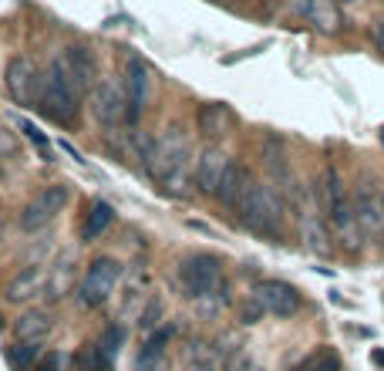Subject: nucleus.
Wrapping results in <instances>:
<instances>
[{"label": "nucleus", "instance_id": "f257e3e1", "mask_svg": "<svg viewBox=\"0 0 384 371\" xmlns=\"http://www.w3.org/2000/svg\"><path fill=\"white\" fill-rule=\"evenodd\" d=\"M145 172L158 186L162 196H169V200L189 196V186L195 182V163H192L189 139L179 128H169L152 145V156L145 163Z\"/></svg>", "mask_w": 384, "mask_h": 371}, {"label": "nucleus", "instance_id": "f03ea898", "mask_svg": "<svg viewBox=\"0 0 384 371\" xmlns=\"http://www.w3.org/2000/svg\"><path fill=\"white\" fill-rule=\"evenodd\" d=\"M81 88H77L75 75H71V64L61 54L51 58L47 64V75H44V84H40V101L38 108L51 119V122L64 125V128H75L77 119H81Z\"/></svg>", "mask_w": 384, "mask_h": 371}, {"label": "nucleus", "instance_id": "7ed1b4c3", "mask_svg": "<svg viewBox=\"0 0 384 371\" xmlns=\"http://www.w3.org/2000/svg\"><path fill=\"white\" fill-rule=\"evenodd\" d=\"M236 216L256 237H269V240L283 237V203H280V196L269 182H253V189L239 203Z\"/></svg>", "mask_w": 384, "mask_h": 371}, {"label": "nucleus", "instance_id": "20e7f679", "mask_svg": "<svg viewBox=\"0 0 384 371\" xmlns=\"http://www.w3.org/2000/svg\"><path fill=\"white\" fill-rule=\"evenodd\" d=\"M179 284L186 290V297H192V300H202V297H209V294L226 290V277H223L219 256L189 253V256L179 263Z\"/></svg>", "mask_w": 384, "mask_h": 371}, {"label": "nucleus", "instance_id": "39448f33", "mask_svg": "<svg viewBox=\"0 0 384 371\" xmlns=\"http://www.w3.org/2000/svg\"><path fill=\"white\" fill-rule=\"evenodd\" d=\"M118 274H121V267H118L112 256L91 260V267L84 270V277H81V284H77V300H81L84 307H101V304L115 294Z\"/></svg>", "mask_w": 384, "mask_h": 371}, {"label": "nucleus", "instance_id": "423d86ee", "mask_svg": "<svg viewBox=\"0 0 384 371\" xmlns=\"http://www.w3.org/2000/svg\"><path fill=\"white\" fill-rule=\"evenodd\" d=\"M64 206H68V189L64 186H44L38 196L21 209V230L38 233L40 226H47Z\"/></svg>", "mask_w": 384, "mask_h": 371}, {"label": "nucleus", "instance_id": "0eeeda50", "mask_svg": "<svg viewBox=\"0 0 384 371\" xmlns=\"http://www.w3.org/2000/svg\"><path fill=\"white\" fill-rule=\"evenodd\" d=\"M91 112L105 128H115L128 119V91L118 82H101L91 91Z\"/></svg>", "mask_w": 384, "mask_h": 371}, {"label": "nucleus", "instance_id": "6e6552de", "mask_svg": "<svg viewBox=\"0 0 384 371\" xmlns=\"http://www.w3.org/2000/svg\"><path fill=\"white\" fill-rule=\"evenodd\" d=\"M155 75L152 68L142 61V58H128V68H125V91H128V122L139 125L142 112H145V101L152 95Z\"/></svg>", "mask_w": 384, "mask_h": 371}, {"label": "nucleus", "instance_id": "1a4fd4ad", "mask_svg": "<svg viewBox=\"0 0 384 371\" xmlns=\"http://www.w3.org/2000/svg\"><path fill=\"white\" fill-rule=\"evenodd\" d=\"M40 84H44V78L38 75L31 58H14L7 64V91H10V98L17 105H38Z\"/></svg>", "mask_w": 384, "mask_h": 371}, {"label": "nucleus", "instance_id": "9d476101", "mask_svg": "<svg viewBox=\"0 0 384 371\" xmlns=\"http://www.w3.org/2000/svg\"><path fill=\"white\" fill-rule=\"evenodd\" d=\"M230 156L219 149V145H206L195 159V189L206 193V196H219L223 189V179L230 172Z\"/></svg>", "mask_w": 384, "mask_h": 371}, {"label": "nucleus", "instance_id": "9b49d317", "mask_svg": "<svg viewBox=\"0 0 384 371\" xmlns=\"http://www.w3.org/2000/svg\"><path fill=\"white\" fill-rule=\"evenodd\" d=\"M253 297L263 304V311L273 318H293L300 311V290L290 287L287 280H260L253 287Z\"/></svg>", "mask_w": 384, "mask_h": 371}, {"label": "nucleus", "instance_id": "f8f14e48", "mask_svg": "<svg viewBox=\"0 0 384 371\" xmlns=\"http://www.w3.org/2000/svg\"><path fill=\"white\" fill-rule=\"evenodd\" d=\"M293 10L307 21L310 27H317L320 34H337V31H341V10H337V0H297Z\"/></svg>", "mask_w": 384, "mask_h": 371}, {"label": "nucleus", "instance_id": "ddd939ff", "mask_svg": "<svg viewBox=\"0 0 384 371\" xmlns=\"http://www.w3.org/2000/svg\"><path fill=\"white\" fill-rule=\"evenodd\" d=\"M354 216L364 237H381L384 233V196L374 189H361L354 196Z\"/></svg>", "mask_w": 384, "mask_h": 371}, {"label": "nucleus", "instance_id": "4468645a", "mask_svg": "<svg viewBox=\"0 0 384 371\" xmlns=\"http://www.w3.org/2000/svg\"><path fill=\"white\" fill-rule=\"evenodd\" d=\"M3 294H7V300H10V304H31V300H38L40 294H47V270L31 267V270L17 274V277L7 284Z\"/></svg>", "mask_w": 384, "mask_h": 371}, {"label": "nucleus", "instance_id": "2eb2a0df", "mask_svg": "<svg viewBox=\"0 0 384 371\" xmlns=\"http://www.w3.org/2000/svg\"><path fill=\"white\" fill-rule=\"evenodd\" d=\"M64 58L71 64V75H75L77 88L81 91H95V82H98V58H95V51H88L84 44H71V47H64Z\"/></svg>", "mask_w": 384, "mask_h": 371}, {"label": "nucleus", "instance_id": "dca6fc26", "mask_svg": "<svg viewBox=\"0 0 384 371\" xmlns=\"http://www.w3.org/2000/svg\"><path fill=\"white\" fill-rule=\"evenodd\" d=\"M253 172L246 169V165H230V172H226V179H223V189H219V200H223V206L236 213L239 203L246 200V193L253 189Z\"/></svg>", "mask_w": 384, "mask_h": 371}, {"label": "nucleus", "instance_id": "f3484780", "mask_svg": "<svg viewBox=\"0 0 384 371\" xmlns=\"http://www.w3.org/2000/svg\"><path fill=\"white\" fill-rule=\"evenodd\" d=\"M195 125H199V132H202L206 139H223L232 125V112L226 105H219V101H206V105H199V112H195Z\"/></svg>", "mask_w": 384, "mask_h": 371}, {"label": "nucleus", "instance_id": "a211bd4d", "mask_svg": "<svg viewBox=\"0 0 384 371\" xmlns=\"http://www.w3.org/2000/svg\"><path fill=\"white\" fill-rule=\"evenodd\" d=\"M54 328V321H51V314L47 311H24L17 321H14V337L21 341V344H40L47 334Z\"/></svg>", "mask_w": 384, "mask_h": 371}, {"label": "nucleus", "instance_id": "6ab92c4d", "mask_svg": "<svg viewBox=\"0 0 384 371\" xmlns=\"http://www.w3.org/2000/svg\"><path fill=\"white\" fill-rule=\"evenodd\" d=\"M115 223V209L108 206V203H91L88 213H84V223H81V243H95V240H101L105 233H108V226Z\"/></svg>", "mask_w": 384, "mask_h": 371}, {"label": "nucleus", "instance_id": "aec40b11", "mask_svg": "<svg viewBox=\"0 0 384 371\" xmlns=\"http://www.w3.org/2000/svg\"><path fill=\"white\" fill-rule=\"evenodd\" d=\"M344 200L347 196H344V186H341L337 169H324V176H320V182H317V203L324 209V216H331Z\"/></svg>", "mask_w": 384, "mask_h": 371}, {"label": "nucleus", "instance_id": "412c9836", "mask_svg": "<svg viewBox=\"0 0 384 371\" xmlns=\"http://www.w3.org/2000/svg\"><path fill=\"white\" fill-rule=\"evenodd\" d=\"M300 230H304L307 250H313L317 256H327L331 253V237H327L324 223L317 219V213H300Z\"/></svg>", "mask_w": 384, "mask_h": 371}, {"label": "nucleus", "instance_id": "4be33fe9", "mask_svg": "<svg viewBox=\"0 0 384 371\" xmlns=\"http://www.w3.org/2000/svg\"><path fill=\"white\" fill-rule=\"evenodd\" d=\"M169 337H172V328H158L152 337L145 341V348L139 351V371H152L155 365H158V358H162Z\"/></svg>", "mask_w": 384, "mask_h": 371}, {"label": "nucleus", "instance_id": "5701e85b", "mask_svg": "<svg viewBox=\"0 0 384 371\" xmlns=\"http://www.w3.org/2000/svg\"><path fill=\"white\" fill-rule=\"evenodd\" d=\"M223 371H263V365H260L246 348H236V351H230V355L223 358Z\"/></svg>", "mask_w": 384, "mask_h": 371}, {"label": "nucleus", "instance_id": "b1692460", "mask_svg": "<svg viewBox=\"0 0 384 371\" xmlns=\"http://www.w3.org/2000/svg\"><path fill=\"white\" fill-rule=\"evenodd\" d=\"M34 358H38V344H21V341H17V344L10 348V365L17 371H27L34 365Z\"/></svg>", "mask_w": 384, "mask_h": 371}, {"label": "nucleus", "instance_id": "393cba45", "mask_svg": "<svg viewBox=\"0 0 384 371\" xmlns=\"http://www.w3.org/2000/svg\"><path fill=\"white\" fill-rule=\"evenodd\" d=\"M21 132H24V135H27V139H31V142L38 145L44 159H51V142H47V135H40V132H38V125L27 122V119H21Z\"/></svg>", "mask_w": 384, "mask_h": 371}, {"label": "nucleus", "instance_id": "a878e982", "mask_svg": "<svg viewBox=\"0 0 384 371\" xmlns=\"http://www.w3.org/2000/svg\"><path fill=\"white\" fill-rule=\"evenodd\" d=\"M118 344H121V331L112 328L108 334H105V341H101V355H105L108 361H112V358L118 355Z\"/></svg>", "mask_w": 384, "mask_h": 371}, {"label": "nucleus", "instance_id": "bb28decb", "mask_svg": "<svg viewBox=\"0 0 384 371\" xmlns=\"http://www.w3.org/2000/svg\"><path fill=\"white\" fill-rule=\"evenodd\" d=\"M158 318H162V300L155 297V300H149V307H145V314H142V328L152 331V324H158Z\"/></svg>", "mask_w": 384, "mask_h": 371}, {"label": "nucleus", "instance_id": "cd10ccee", "mask_svg": "<svg viewBox=\"0 0 384 371\" xmlns=\"http://www.w3.org/2000/svg\"><path fill=\"white\" fill-rule=\"evenodd\" d=\"M14 152H17V139H14V132H7L0 125V159H10Z\"/></svg>", "mask_w": 384, "mask_h": 371}, {"label": "nucleus", "instance_id": "c85d7f7f", "mask_svg": "<svg viewBox=\"0 0 384 371\" xmlns=\"http://www.w3.org/2000/svg\"><path fill=\"white\" fill-rule=\"evenodd\" d=\"M260 318H263V304H260L256 297H253L250 304H243V321H246V324H256Z\"/></svg>", "mask_w": 384, "mask_h": 371}, {"label": "nucleus", "instance_id": "c756f323", "mask_svg": "<svg viewBox=\"0 0 384 371\" xmlns=\"http://www.w3.org/2000/svg\"><path fill=\"white\" fill-rule=\"evenodd\" d=\"M186 371H216V365L209 361V358H202V355H195L189 365H186Z\"/></svg>", "mask_w": 384, "mask_h": 371}, {"label": "nucleus", "instance_id": "7c9ffc66", "mask_svg": "<svg viewBox=\"0 0 384 371\" xmlns=\"http://www.w3.org/2000/svg\"><path fill=\"white\" fill-rule=\"evenodd\" d=\"M61 368V355L58 351H51L47 358H44V365H40V371H58Z\"/></svg>", "mask_w": 384, "mask_h": 371}, {"label": "nucleus", "instance_id": "2f4dec72", "mask_svg": "<svg viewBox=\"0 0 384 371\" xmlns=\"http://www.w3.org/2000/svg\"><path fill=\"white\" fill-rule=\"evenodd\" d=\"M310 371H341V368H337V361H334V358H324V361H317Z\"/></svg>", "mask_w": 384, "mask_h": 371}, {"label": "nucleus", "instance_id": "473e14b6", "mask_svg": "<svg viewBox=\"0 0 384 371\" xmlns=\"http://www.w3.org/2000/svg\"><path fill=\"white\" fill-rule=\"evenodd\" d=\"M374 44H378V47L384 51V21L378 24V27H374Z\"/></svg>", "mask_w": 384, "mask_h": 371}, {"label": "nucleus", "instance_id": "72a5a7b5", "mask_svg": "<svg viewBox=\"0 0 384 371\" xmlns=\"http://www.w3.org/2000/svg\"><path fill=\"white\" fill-rule=\"evenodd\" d=\"M381 142H384V128H381Z\"/></svg>", "mask_w": 384, "mask_h": 371}, {"label": "nucleus", "instance_id": "f704fd0d", "mask_svg": "<svg viewBox=\"0 0 384 371\" xmlns=\"http://www.w3.org/2000/svg\"><path fill=\"white\" fill-rule=\"evenodd\" d=\"M0 179H3V169H0Z\"/></svg>", "mask_w": 384, "mask_h": 371}, {"label": "nucleus", "instance_id": "c9c22d12", "mask_svg": "<svg viewBox=\"0 0 384 371\" xmlns=\"http://www.w3.org/2000/svg\"><path fill=\"white\" fill-rule=\"evenodd\" d=\"M347 3H350V0H347Z\"/></svg>", "mask_w": 384, "mask_h": 371}, {"label": "nucleus", "instance_id": "e433bc0d", "mask_svg": "<svg viewBox=\"0 0 384 371\" xmlns=\"http://www.w3.org/2000/svg\"><path fill=\"white\" fill-rule=\"evenodd\" d=\"M108 371H112V368H108Z\"/></svg>", "mask_w": 384, "mask_h": 371}]
</instances>
